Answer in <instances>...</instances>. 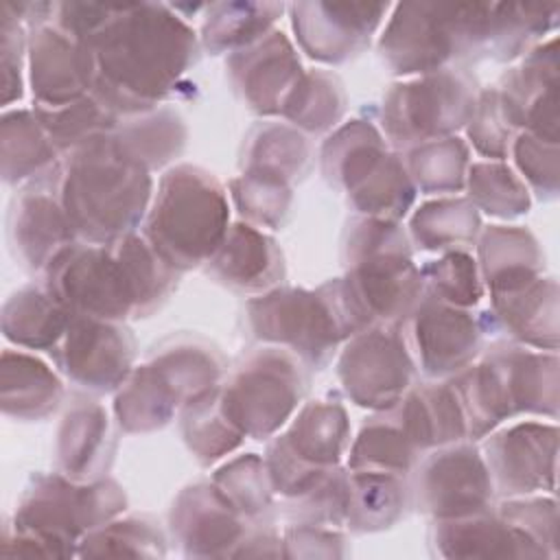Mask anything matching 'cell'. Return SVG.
<instances>
[{
  "mask_svg": "<svg viewBox=\"0 0 560 560\" xmlns=\"http://www.w3.org/2000/svg\"><path fill=\"white\" fill-rule=\"evenodd\" d=\"M90 57V90L112 112H140L168 96L195 61V35L164 7H114L109 20L81 39Z\"/></svg>",
  "mask_w": 560,
  "mask_h": 560,
  "instance_id": "6da1fadb",
  "label": "cell"
},
{
  "mask_svg": "<svg viewBox=\"0 0 560 560\" xmlns=\"http://www.w3.org/2000/svg\"><path fill=\"white\" fill-rule=\"evenodd\" d=\"M175 271L136 234L68 245L46 265V291L72 315L122 319L149 313L175 284Z\"/></svg>",
  "mask_w": 560,
  "mask_h": 560,
  "instance_id": "7a4b0ae2",
  "label": "cell"
},
{
  "mask_svg": "<svg viewBox=\"0 0 560 560\" xmlns=\"http://www.w3.org/2000/svg\"><path fill=\"white\" fill-rule=\"evenodd\" d=\"M149 197V168L127 155L109 133L77 147L59 182V199L74 232L98 245L131 234Z\"/></svg>",
  "mask_w": 560,
  "mask_h": 560,
  "instance_id": "3957f363",
  "label": "cell"
},
{
  "mask_svg": "<svg viewBox=\"0 0 560 560\" xmlns=\"http://www.w3.org/2000/svg\"><path fill=\"white\" fill-rule=\"evenodd\" d=\"M125 508V494L114 481L74 486L63 477H37L24 492L13 527H7V556H72L79 536L107 523Z\"/></svg>",
  "mask_w": 560,
  "mask_h": 560,
  "instance_id": "277c9868",
  "label": "cell"
},
{
  "mask_svg": "<svg viewBox=\"0 0 560 560\" xmlns=\"http://www.w3.org/2000/svg\"><path fill=\"white\" fill-rule=\"evenodd\" d=\"M225 232L228 199L210 173L184 164L162 177L144 238L173 269L210 260Z\"/></svg>",
  "mask_w": 560,
  "mask_h": 560,
  "instance_id": "5b68a950",
  "label": "cell"
},
{
  "mask_svg": "<svg viewBox=\"0 0 560 560\" xmlns=\"http://www.w3.org/2000/svg\"><path fill=\"white\" fill-rule=\"evenodd\" d=\"M499 37V7L402 4L381 50L394 72H433L446 59Z\"/></svg>",
  "mask_w": 560,
  "mask_h": 560,
  "instance_id": "8992f818",
  "label": "cell"
},
{
  "mask_svg": "<svg viewBox=\"0 0 560 560\" xmlns=\"http://www.w3.org/2000/svg\"><path fill=\"white\" fill-rule=\"evenodd\" d=\"M249 319L256 337L289 343L313 363H322L339 339L363 330L343 282L269 293L249 302Z\"/></svg>",
  "mask_w": 560,
  "mask_h": 560,
  "instance_id": "52a82bcc",
  "label": "cell"
},
{
  "mask_svg": "<svg viewBox=\"0 0 560 560\" xmlns=\"http://www.w3.org/2000/svg\"><path fill=\"white\" fill-rule=\"evenodd\" d=\"M326 173L346 186L352 201L374 219H396L413 201L411 177L400 160L383 149L368 122L354 120L324 147Z\"/></svg>",
  "mask_w": 560,
  "mask_h": 560,
  "instance_id": "ba28073f",
  "label": "cell"
},
{
  "mask_svg": "<svg viewBox=\"0 0 560 560\" xmlns=\"http://www.w3.org/2000/svg\"><path fill=\"white\" fill-rule=\"evenodd\" d=\"M304 378L289 354L262 350L254 354L221 394V409L245 435L256 440L273 433L295 409Z\"/></svg>",
  "mask_w": 560,
  "mask_h": 560,
  "instance_id": "9c48e42d",
  "label": "cell"
},
{
  "mask_svg": "<svg viewBox=\"0 0 560 560\" xmlns=\"http://www.w3.org/2000/svg\"><path fill=\"white\" fill-rule=\"evenodd\" d=\"M475 109L468 77L442 70L422 81L396 85L383 107V125L396 144L438 140L466 120Z\"/></svg>",
  "mask_w": 560,
  "mask_h": 560,
  "instance_id": "30bf717a",
  "label": "cell"
},
{
  "mask_svg": "<svg viewBox=\"0 0 560 560\" xmlns=\"http://www.w3.org/2000/svg\"><path fill=\"white\" fill-rule=\"evenodd\" d=\"M346 444V411L337 402H311L269 446L271 486L293 497L304 492L337 464Z\"/></svg>",
  "mask_w": 560,
  "mask_h": 560,
  "instance_id": "8fae6325",
  "label": "cell"
},
{
  "mask_svg": "<svg viewBox=\"0 0 560 560\" xmlns=\"http://www.w3.org/2000/svg\"><path fill=\"white\" fill-rule=\"evenodd\" d=\"M50 352L68 378L94 392H109L129 372L133 339L112 319L72 315Z\"/></svg>",
  "mask_w": 560,
  "mask_h": 560,
  "instance_id": "7c38bea8",
  "label": "cell"
},
{
  "mask_svg": "<svg viewBox=\"0 0 560 560\" xmlns=\"http://www.w3.org/2000/svg\"><path fill=\"white\" fill-rule=\"evenodd\" d=\"M411 359L400 337L387 330L359 335L341 354L339 376L361 407H392L411 381Z\"/></svg>",
  "mask_w": 560,
  "mask_h": 560,
  "instance_id": "4fadbf2b",
  "label": "cell"
},
{
  "mask_svg": "<svg viewBox=\"0 0 560 560\" xmlns=\"http://www.w3.org/2000/svg\"><path fill=\"white\" fill-rule=\"evenodd\" d=\"M418 494L440 521L481 514L492 499V479L483 459L466 446L435 453L418 477Z\"/></svg>",
  "mask_w": 560,
  "mask_h": 560,
  "instance_id": "5bb4252c",
  "label": "cell"
},
{
  "mask_svg": "<svg viewBox=\"0 0 560 560\" xmlns=\"http://www.w3.org/2000/svg\"><path fill=\"white\" fill-rule=\"evenodd\" d=\"M31 85L35 105L59 107L90 90V57L81 39L52 26H39L28 39Z\"/></svg>",
  "mask_w": 560,
  "mask_h": 560,
  "instance_id": "9a60e30c",
  "label": "cell"
},
{
  "mask_svg": "<svg viewBox=\"0 0 560 560\" xmlns=\"http://www.w3.org/2000/svg\"><path fill=\"white\" fill-rule=\"evenodd\" d=\"M238 516L217 486H195L173 505L171 527L190 556H232L245 534Z\"/></svg>",
  "mask_w": 560,
  "mask_h": 560,
  "instance_id": "2e32d148",
  "label": "cell"
},
{
  "mask_svg": "<svg viewBox=\"0 0 560 560\" xmlns=\"http://www.w3.org/2000/svg\"><path fill=\"white\" fill-rule=\"evenodd\" d=\"M42 182L22 190L13 199L9 217V238L15 258L31 267H46L59 252L72 245L77 234L59 195H50Z\"/></svg>",
  "mask_w": 560,
  "mask_h": 560,
  "instance_id": "e0dca14e",
  "label": "cell"
},
{
  "mask_svg": "<svg viewBox=\"0 0 560 560\" xmlns=\"http://www.w3.org/2000/svg\"><path fill=\"white\" fill-rule=\"evenodd\" d=\"M293 26L311 57L341 61L376 28L383 4H295Z\"/></svg>",
  "mask_w": 560,
  "mask_h": 560,
  "instance_id": "ac0fdd59",
  "label": "cell"
},
{
  "mask_svg": "<svg viewBox=\"0 0 560 560\" xmlns=\"http://www.w3.org/2000/svg\"><path fill=\"white\" fill-rule=\"evenodd\" d=\"M413 343L424 372L446 374L475 357L479 330L466 311L442 300H427L416 308Z\"/></svg>",
  "mask_w": 560,
  "mask_h": 560,
  "instance_id": "d6986e66",
  "label": "cell"
},
{
  "mask_svg": "<svg viewBox=\"0 0 560 560\" xmlns=\"http://www.w3.org/2000/svg\"><path fill=\"white\" fill-rule=\"evenodd\" d=\"M232 77L256 112L276 114L304 74L282 33H271L256 48L232 59Z\"/></svg>",
  "mask_w": 560,
  "mask_h": 560,
  "instance_id": "ffe728a7",
  "label": "cell"
},
{
  "mask_svg": "<svg viewBox=\"0 0 560 560\" xmlns=\"http://www.w3.org/2000/svg\"><path fill=\"white\" fill-rule=\"evenodd\" d=\"M488 470L505 492H529L553 479L556 431L540 424H521L488 444Z\"/></svg>",
  "mask_w": 560,
  "mask_h": 560,
  "instance_id": "44dd1931",
  "label": "cell"
},
{
  "mask_svg": "<svg viewBox=\"0 0 560 560\" xmlns=\"http://www.w3.org/2000/svg\"><path fill=\"white\" fill-rule=\"evenodd\" d=\"M210 271L225 284L260 291L282 278V254L276 243L252 225H232L210 256Z\"/></svg>",
  "mask_w": 560,
  "mask_h": 560,
  "instance_id": "7402d4cb",
  "label": "cell"
},
{
  "mask_svg": "<svg viewBox=\"0 0 560 560\" xmlns=\"http://www.w3.org/2000/svg\"><path fill=\"white\" fill-rule=\"evenodd\" d=\"M433 545L448 558H492V556H542V549L518 527L501 518L479 514L440 521Z\"/></svg>",
  "mask_w": 560,
  "mask_h": 560,
  "instance_id": "603a6c76",
  "label": "cell"
},
{
  "mask_svg": "<svg viewBox=\"0 0 560 560\" xmlns=\"http://www.w3.org/2000/svg\"><path fill=\"white\" fill-rule=\"evenodd\" d=\"M61 398V383L35 357L4 350L2 354V409L7 416L37 420L48 416Z\"/></svg>",
  "mask_w": 560,
  "mask_h": 560,
  "instance_id": "cb8c5ba5",
  "label": "cell"
},
{
  "mask_svg": "<svg viewBox=\"0 0 560 560\" xmlns=\"http://www.w3.org/2000/svg\"><path fill=\"white\" fill-rule=\"evenodd\" d=\"M57 438L59 468L72 481H83L92 477L105 464L109 431L107 418L98 405H74L66 413Z\"/></svg>",
  "mask_w": 560,
  "mask_h": 560,
  "instance_id": "d4e9b609",
  "label": "cell"
},
{
  "mask_svg": "<svg viewBox=\"0 0 560 560\" xmlns=\"http://www.w3.org/2000/svg\"><path fill=\"white\" fill-rule=\"evenodd\" d=\"M68 313L46 289H22L2 313L4 337L24 348H55L70 324Z\"/></svg>",
  "mask_w": 560,
  "mask_h": 560,
  "instance_id": "484cf974",
  "label": "cell"
},
{
  "mask_svg": "<svg viewBox=\"0 0 560 560\" xmlns=\"http://www.w3.org/2000/svg\"><path fill=\"white\" fill-rule=\"evenodd\" d=\"M418 451L398 409H394L389 418H374L361 429L350 453V466L352 470L398 475L411 466Z\"/></svg>",
  "mask_w": 560,
  "mask_h": 560,
  "instance_id": "4316f807",
  "label": "cell"
},
{
  "mask_svg": "<svg viewBox=\"0 0 560 560\" xmlns=\"http://www.w3.org/2000/svg\"><path fill=\"white\" fill-rule=\"evenodd\" d=\"M55 149L35 112L15 109L2 116V175L7 184L37 175L50 164Z\"/></svg>",
  "mask_w": 560,
  "mask_h": 560,
  "instance_id": "83f0119b",
  "label": "cell"
},
{
  "mask_svg": "<svg viewBox=\"0 0 560 560\" xmlns=\"http://www.w3.org/2000/svg\"><path fill=\"white\" fill-rule=\"evenodd\" d=\"M405 488L389 472L354 470L348 477L346 518L357 532L389 527L402 510Z\"/></svg>",
  "mask_w": 560,
  "mask_h": 560,
  "instance_id": "f1b7e54d",
  "label": "cell"
},
{
  "mask_svg": "<svg viewBox=\"0 0 560 560\" xmlns=\"http://www.w3.org/2000/svg\"><path fill=\"white\" fill-rule=\"evenodd\" d=\"M177 398L153 370L142 365L116 398V413L127 431H149L168 422Z\"/></svg>",
  "mask_w": 560,
  "mask_h": 560,
  "instance_id": "f546056e",
  "label": "cell"
},
{
  "mask_svg": "<svg viewBox=\"0 0 560 560\" xmlns=\"http://www.w3.org/2000/svg\"><path fill=\"white\" fill-rule=\"evenodd\" d=\"M33 112L55 147L61 149H77L88 140L109 133V129L114 127V112L94 96H83L59 107L35 105Z\"/></svg>",
  "mask_w": 560,
  "mask_h": 560,
  "instance_id": "4dcf8cb0",
  "label": "cell"
},
{
  "mask_svg": "<svg viewBox=\"0 0 560 560\" xmlns=\"http://www.w3.org/2000/svg\"><path fill=\"white\" fill-rule=\"evenodd\" d=\"M186 129L179 116L162 112L142 120H136L129 127H122L114 140L118 147L140 162L144 168L162 166L171 155L184 147Z\"/></svg>",
  "mask_w": 560,
  "mask_h": 560,
  "instance_id": "1f68e13d",
  "label": "cell"
},
{
  "mask_svg": "<svg viewBox=\"0 0 560 560\" xmlns=\"http://www.w3.org/2000/svg\"><path fill=\"white\" fill-rule=\"evenodd\" d=\"M479 219L475 206L466 201H433L422 206L413 221L411 232L427 249L464 247L472 241Z\"/></svg>",
  "mask_w": 560,
  "mask_h": 560,
  "instance_id": "d6a6232c",
  "label": "cell"
},
{
  "mask_svg": "<svg viewBox=\"0 0 560 560\" xmlns=\"http://www.w3.org/2000/svg\"><path fill=\"white\" fill-rule=\"evenodd\" d=\"M190 402L192 405L184 416V433L197 457L212 462L241 442L243 433L223 413L221 398L206 392Z\"/></svg>",
  "mask_w": 560,
  "mask_h": 560,
  "instance_id": "836d02e7",
  "label": "cell"
},
{
  "mask_svg": "<svg viewBox=\"0 0 560 560\" xmlns=\"http://www.w3.org/2000/svg\"><path fill=\"white\" fill-rule=\"evenodd\" d=\"M79 556H164L160 529L142 518L103 523L81 538Z\"/></svg>",
  "mask_w": 560,
  "mask_h": 560,
  "instance_id": "e575fe53",
  "label": "cell"
},
{
  "mask_svg": "<svg viewBox=\"0 0 560 560\" xmlns=\"http://www.w3.org/2000/svg\"><path fill=\"white\" fill-rule=\"evenodd\" d=\"M343 94L330 74L313 72L300 79L291 96L287 98L282 114L295 125L311 131H322L341 116Z\"/></svg>",
  "mask_w": 560,
  "mask_h": 560,
  "instance_id": "d590c367",
  "label": "cell"
},
{
  "mask_svg": "<svg viewBox=\"0 0 560 560\" xmlns=\"http://www.w3.org/2000/svg\"><path fill=\"white\" fill-rule=\"evenodd\" d=\"M466 158V147L457 138H438L411 153L409 171L427 192L457 190L464 179Z\"/></svg>",
  "mask_w": 560,
  "mask_h": 560,
  "instance_id": "8d00e7d4",
  "label": "cell"
},
{
  "mask_svg": "<svg viewBox=\"0 0 560 560\" xmlns=\"http://www.w3.org/2000/svg\"><path fill=\"white\" fill-rule=\"evenodd\" d=\"M308 155V147L300 133L287 127H262L258 142L249 153L247 173H262L278 179H289Z\"/></svg>",
  "mask_w": 560,
  "mask_h": 560,
  "instance_id": "74e56055",
  "label": "cell"
},
{
  "mask_svg": "<svg viewBox=\"0 0 560 560\" xmlns=\"http://www.w3.org/2000/svg\"><path fill=\"white\" fill-rule=\"evenodd\" d=\"M280 9L282 7L276 4H219L217 11L221 13L208 18L203 26L206 44L221 50L225 46L249 42L273 22V15Z\"/></svg>",
  "mask_w": 560,
  "mask_h": 560,
  "instance_id": "f35d334b",
  "label": "cell"
},
{
  "mask_svg": "<svg viewBox=\"0 0 560 560\" xmlns=\"http://www.w3.org/2000/svg\"><path fill=\"white\" fill-rule=\"evenodd\" d=\"M269 472L256 455L241 457L214 477V486L241 514H258L269 505Z\"/></svg>",
  "mask_w": 560,
  "mask_h": 560,
  "instance_id": "ab89813d",
  "label": "cell"
},
{
  "mask_svg": "<svg viewBox=\"0 0 560 560\" xmlns=\"http://www.w3.org/2000/svg\"><path fill=\"white\" fill-rule=\"evenodd\" d=\"M470 197L479 208L497 217L518 214L527 208V192L501 164H475L470 168Z\"/></svg>",
  "mask_w": 560,
  "mask_h": 560,
  "instance_id": "60d3db41",
  "label": "cell"
},
{
  "mask_svg": "<svg viewBox=\"0 0 560 560\" xmlns=\"http://www.w3.org/2000/svg\"><path fill=\"white\" fill-rule=\"evenodd\" d=\"M232 192L241 212L262 225H278L289 208L287 182L271 175L245 173L232 182Z\"/></svg>",
  "mask_w": 560,
  "mask_h": 560,
  "instance_id": "b9f144b4",
  "label": "cell"
},
{
  "mask_svg": "<svg viewBox=\"0 0 560 560\" xmlns=\"http://www.w3.org/2000/svg\"><path fill=\"white\" fill-rule=\"evenodd\" d=\"M429 282L442 302L453 306L475 304L481 295L475 262L462 252H451L429 267Z\"/></svg>",
  "mask_w": 560,
  "mask_h": 560,
  "instance_id": "7bdbcfd3",
  "label": "cell"
},
{
  "mask_svg": "<svg viewBox=\"0 0 560 560\" xmlns=\"http://www.w3.org/2000/svg\"><path fill=\"white\" fill-rule=\"evenodd\" d=\"M512 125H514V118L503 96L497 92H486L472 109L468 131L481 153L501 158L505 153Z\"/></svg>",
  "mask_w": 560,
  "mask_h": 560,
  "instance_id": "ee69618b",
  "label": "cell"
},
{
  "mask_svg": "<svg viewBox=\"0 0 560 560\" xmlns=\"http://www.w3.org/2000/svg\"><path fill=\"white\" fill-rule=\"evenodd\" d=\"M22 48L24 37L18 22V13L9 15V11L2 7V103L9 105L11 101L22 96Z\"/></svg>",
  "mask_w": 560,
  "mask_h": 560,
  "instance_id": "f6af8a7d",
  "label": "cell"
}]
</instances>
